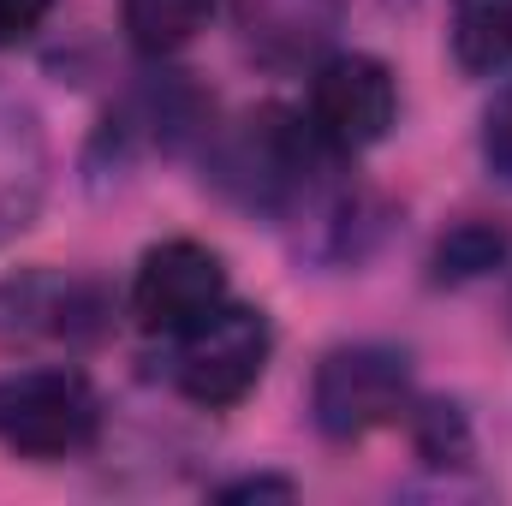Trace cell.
I'll return each instance as SVG.
<instances>
[{"label":"cell","instance_id":"cell-1","mask_svg":"<svg viewBox=\"0 0 512 506\" xmlns=\"http://www.w3.org/2000/svg\"><path fill=\"white\" fill-rule=\"evenodd\" d=\"M322 143L286 108H251L239 126H227L209 149V185L221 197H233L239 209L268 215V221H292L304 215V203L322 191V167H316Z\"/></svg>","mask_w":512,"mask_h":506},{"label":"cell","instance_id":"cell-2","mask_svg":"<svg viewBox=\"0 0 512 506\" xmlns=\"http://www.w3.org/2000/svg\"><path fill=\"white\" fill-rule=\"evenodd\" d=\"M114 328V292L96 274L18 268L0 280V352H90Z\"/></svg>","mask_w":512,"mask_h":506},{"label":"cell","instance_id":"cell-3","mask_svg":"<svg viewBox=\"0 0 512 506\" xmlns=\"http://www.w3.org/2000/svg\"><path fill=\"white\" fill-rule=\"evenodd\" d=\"M102 441V393L84 370L36 364L0 376V447L12 459H78Z\"/></svg>","mask_w":512,"mask_h":506},{"label":"cell","instance_id":"cell-4","mask_svg":"<svg viewBox=\"0 0 512 506\" xmlns=\"http://www.w3.org/2000/svg\"><path fill=\"white\" fill-rule=\"evenodd\" d=\"M411 364L393 346H334L310 381V423L322 441H364L411 411Z\"/></svg>","mask_w":512,"mask_h":506},{"label":"cell","instance_id":"cell-5","mask_svg":"<svg viewBox=\"0 0 512 506\" xmlns=\"http://www.w3.org/2000/svg\"><path fill=\"white\" fill-rule=\"evenodd\" d=\"M274 358V328L256 304H221L209 310L197 328H185L173 340V387L191 399V405H209V411H227L251 393L262 370Z\"/></svg>","mask_w":512,"mask_h":506},{"label":"cell","instance_id":"cell-6","mask_svg":"<svg viewBox=\"0 0 512 506\" xmlns=\"http://www.w3.org/2000/svg\"><path fill=\"white\" fill-rule=\"evenodd\" d=\"M399 120V84L376 54H328L310 78L304 126L328 155H364Z\"/></svg>","mask_w":512,"mask_h":506},{"label":"cell","instance_id":"cell-7","mask_svg":"<svg viewBox=\"0 0 512 506\" xmlns=\"http://www.w3.org/2000/svg\"><path fill=\"white\" fill-rule=\"evenodd\" d=\"M221 304H227V262L197 239L149 245L131 274V316L155 340H179Z\"/></svg>","mask_w":512,"mask_h":506},{"label":"cell","instance_id":"cell-8","mask_svg":"<svg viewBox=\"0 0 512 506\" xmlns=\"http://www.w3.org/2000/svg\"><path fill=\"white\" fill-rule=\"evenodd\" d=\"M233 24L262 72H304L334 48L346 0H233Z\"/></svg>","mask_w":512,"mask_h":506},{"label":"cell","instance_id":"cell-9","mask_svg":"<svg viewBox=\"0 0 512 506\" xmlns=\"http://www.w3.org/2000/svg\"><path fill=\"white\" fill-rule=\"evenodd\" d=\"M48 197V131L42 114L0 84V245L18 239Z\"/></svg>","mask_w":512,"mask_h":506},{"label":"cell","instance_id":"cell-10","mask_svg":"<svg viewBox=\"0 0 512 506\" xmlns=\"http://www.w3.org/2000/svg\"><path fill=\"white\" fill-rule=\"evenodd\" d=\"M453 66L465 78H489L512 66V0H453L447 18Z\"/></svg>","mask_w":512,"mask_h":506},{"label":"cell","instance_id":"cell-11","mask_svg":"<svg viewBox=\"0 0 512 506\" xmlns=\"http://www.w3.org/2000/svg\"><path fill=\"white\" fill-rule=\"evenodd\" d=\"M512 256V233L501 221H459L435 239V286H471V280H489L495 268H507Z\"/></svg>","mask_w":512,"mask_h":506},{"label":"cell","instance_id":"cell-12","mask_svg":"<svg viewBox=\"0 0 512 506\" xmlns=\"http://www.w3.org/2000/svg\"><path fill=\"white\" fill-rule=\"evenodd\" d=\"M126 36L143 54H179L185 42H197V30H209L215 0H120Z\"/></svg>","mask_w":512,"mask_h":506},{"label":"cell","instance_id":"cell-13","mask_svg":"<svg viewBox=\"0 0 512 506\" xmlns=\"http://www.w3.org/2000/svg\"><path fill=\"white\" fill-rule=\"evenodd\" d=\"M405 423L417 435V459H429V465H465L471 459V429H465V411L459 405H441V399L417 405L411 399Z\"/></svg>","mask_w":512,"mask_h":506},{"label":"cell","instance_id":"cell-14","mask_svg":"<svg viewBox=\"0 0 512 506\" xmlns=\"http://www.w3.org/2000/svg\"><path fill=\"white\" fill-rule=\"evenodd\" d=\"M483 161L501 185H512V84L495 96V108L483 120Z\"/></svg>","mask_w":512,"mask_h":506},{"label":"cell","instance_id":"cell-15","mask_svg":"<svg viewBox=\"0 0 512 506\" xmlns=\"http://www.w3.org/2000/svg\"><path fill=\"white\" fill-rule=\"evenodd\" d=\"M48 12H54V0H0V48L30 42L48 24Z\"/></svg>","mask_w":512,"mask_h":506},{"label":"cell","instance_id":"cell-16","mask_svg":"<svg viewBox=\"0 0 512 506\" xmlns=\"http://www.w3.org/2000/svg\"><path fill=\"white\" fill-rule=\"evenodd\" d=\"M251 495H280V501H286V495H298V489H292L286 477H239V483L221 489V501H251Z\"/></svg>","mask_w":512,"mask_h":506}]
</instances>
